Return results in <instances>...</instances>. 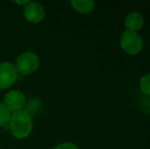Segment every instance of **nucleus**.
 Masks as SVG:
<instances>
[{
    "label": "nucleus",
    "instance_id": "1",
    "mask_svg": "<svg viewBox=\"0 0 150 149\" xmlns=\"http://www.w3.org/2000/svg\"><path fill=\"white\" fill-rule=\"evenodd\" d=\"M9 128L12 135L16 138L18 139L27 138L33 129L32 114L27 109L12 113L9 121Z\"/></svg>",
    "mask_w": 150,
    "mask_h": 149
},
{
    "label": "nucleus",
    "instance_id": "2",
    "mask_svg": "<svg viewBox=\"0 0 150 149\" xmlns=\"http://www.w3.org/2000/svg\"><path fill=\"white\" fill-rule=\"evenodd\" d=\"M120 47L128 54H131V55L138 54L143 47L142 38L136 32L126 31L122 33V38H120Z\"/></svg>",
    "mask_w": 150,
    "mask_h": 149
},
{
    "label": "nucleus",
    "instance_id": "3",
    "mask_svg": "<svg viewBox=\"0 0 150 149\" xmlns=\"http://www.w3.org/2000/svg\"><path fill=\"white\" fill-rule=\"evenodd\" d=\"M16 72L22 75H31L39 66V58L33 52H25L18 57L16 62Z\"/></svg>",
    "mask_w": 150,
    "mask_h": 149
},
{
    "label": "nucleus",
    "instance_id": "4",
    "mask_svg": "<svg viewBox=\"0 0 150 149\" xmlns=\"http://www.w3.org/2000/svg\"><path fill=\"white\" fill-rule=\"evenodd\" d=\"M18 72L13 64L9 62L0 64V89H7L16 81Z\"/></svg>",
    "mask_w": 150,
    "mask_h": 149
},
{
    "label": "nucleus",
    "instance_id": "5",
    "mask_svg": "<svg viewBox=\"0 0 150 149\" xmlns=\"http://www.w3.org/2000/svg\"><path fill=\"white\" fill-rule=\"evenodd\" d=\"M26 103V98H25L24 94L22 92L18 91V90H13V91L8 92L4 97V105L6 106L10 113H14L23 110Z\"/></svg>",
    "mask_w": 150,
    "mask_h": 149
},
{
    "label": "nucleus",
    "instance_id": "6",
    "mask_svg": "<svg viewBox=\"0 0 150 149\" xmlns=\"http://www.w3.org/2000/svg\"><path fill=\"white\" fill-rule=\"evenodd\" d=\"M24 16L29 22L37 24L44 18L45 11H44V8L41 4L30 1L24 7Z\"/></svg>",
    "mask_w": 150,
    "mask_h": 149
},
{
    "label": "nucleus",
    "instance_id": "7",
    "mask_svg": "<svg viewBox=\"0 0 150 149\" xmlns=\"http://www.w3.org/2000/svg\"><path fill=\"white\" fill-rule=\"evenodd\" d=\"M125 26L128 29L127 31H132V32H137V31L141 30L144 26V20L143 16H141L140 12H131L128 14L125 20Z\"/></svg>",
    "mask_w": 150,
    "mask_h": 149
},
{
    "label": "nucleus",
    "instance_id": "8",
    "mask_svg": "<svg viewBox=\"0 0 150 149\" xmlns=\"http://www.w3.org/2000/svg\"><path fill=\"white\" fill-rule=\"evenodd\" d=\"M71 4L77 11L81 13H89L94 8L95 2L92 0H71Z\"/></svg>",
    "mask_w": 150,
    "mask_h": 149
},
{
    "label": "nucleus",
    "instance_id": "9",
    "mask_svg": "<svg viewBox=\"0 0 150 149\" xmlns=\"http://www.w3.org/2000/svg\"><path fill=\"white\" fill-rule=\"evenodd\" d=\"M11 113L6 108L3 103H0V127H3L9 124Z\"/></svg>",
    "mask_w": 150,
    "mask_h": 149
},
{
    "label": "nucleus",
    "instance_id": "10",
    "mask_svg": "<svg viewBox=\"0 0 150 149\" xmlns=\"http://www.w3.org/2000/svg\"><path fill=\"white\" fill-rule=\"evenodd\" d=\"M141 91L147 96H150V74L145 75L140 81Z\"/></svg>",
    "mask_w": 150,
    "mask_h": 149
},
{
    "label": "nucleus",
    "instance_id": "11",
    "mask_svg": "<svg viewBox=\"0 0 150 149\" xmlns=\"http://www.w3.org/2000/svg\"><path fill=\"white\" fill-rule=\"evenodd\" d=\"M140 107L142 109L143 112L145 113H150V98L146 97L141 101Z\"/></svg>",
    "mask_w": 150,
    "mask_h": 149
},
{
    "label": "nucleus",
    "instance_id": "12",
    "mask_svg": "<svg viewBox=\"0 0 150 149\" xmlns=\"http://www.w3.org/2000/svg\"><path fill=\"white\" fill-rule=\"evenodd\" d=\"M53 149H79V147L73 143H62L55 146Z\"/></svg>",
    "mask_w": 150,
    "mask_h": 149
},
{
    "label": "nucleus",
    "instance_id": "13",
    "mask_svg": "<svg viewBox=\"0 0 150 149\" xmlns=\"http://www.w3.org/2000/svg\"><path fill=\"white\" fill-rule=\"evenodd\" d=\"M29 2H30V1H28V0H25V1H16V3L20 4V5H25V6H26Z\"/></svg>",
    "mask_w": 150,
    "mask_h": 149
}]
</instances>
